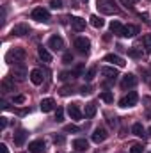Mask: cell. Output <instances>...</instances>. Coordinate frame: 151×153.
Masks as SVG:
<instances>
[{"label":"cell","mask_w":151,"mask_h":153,"mask_svg":"<svg viewBox=\"0 0 151 153\" xmlns=\"http://www.w3.org/2000/svg\"><path fill=\"white\" fill-rule=\"evenodd\" d=\"M25 50L23 48H11L7 53H5V62L9 64H21L23 59H25Z\"/></svg>","instance_id":"6da1fadb"},{"label":"cell","mask_w":151,"mask_h":153,"mask_svg":"<svg viewBox=\"0 0 151 153\" xmlns=\"http://www.w3.org/2000/svg\"><path fill=\"white\" fill-rule=\"evenodd\" d=\"M137 102H139V94H137L135 91H130L126 96H123V98L119 100V107H123V109L133 107V105H137Z\"/></svg>","instance_id":"7a4b0ae2"},{"label":"cell","mask_w":151,"mask_h":153,"mask_svg":"<svg viewBox=\"0 0 151 153\" xmlns=\"http://www.w3.org/2000/svg\"><path fill=\"white\" fill-rule=\"evenodd\" d=\"M98 9L103 14H114V13H117V7H115L114 0H98Z\"/></svg>","instance_id":"3957f363"},{"label":"cell","mask_w":151,"mask_h":153,"mask_svg":"<svg viewBox=\"0 0 151 153\" xmlns=\"http://www.w3.org/2000/svg\"><path fill=\"white\" fill-rule=\"evenodd\" d=\"M30 16H32V20L41 22V23H48V22H50V13H48L46 9H43V7H36Z\"/></svg>","instance_id":"277c9868"},{"label":"cell","mask_w":151,"mask_h":153,"mask_svg":"<svg viewBox=\"0 0 151 153\" xmlns=\"http://www.w3.org/2000/svg\"><path fill=\"white\" fill-rule=\"evenodd\" d=\"M48 46L52 50H55V52H62L64 50V39L55 34V36H52V38L48 39Z\"/></svg>","instance_id":"5b68a950"},{"label":"cell","mask_w":151,"mask_h":153,"mask_svg":"<svg viewBox=\"0 0 151 153\" xmlns=\"http://www.w3.org/2000/svg\"><path fill=\"white\" fill-rule=\"evenodd\" d=\"M75 48L80 53H87L89 48H91V41L87 38H76L75 39Z\"/></svg>","instance_id":"8992f818"},{"label":"cell","mask_w":151,"mask_h":153,"mask_svg":"<svg viewBox=\"0 0 151 153\" xmlns=\"http://www.w3.org/2000/svg\"><path fill=\"white\" fill-rule=\"evenodd\" d=\"M27 137H29V132H27L25 128H20V130L14 134V144H16V146H23L25 141H27Z\"/></svg>","instance_id":"52a82bcc"},{"label":"cell","mask_w":151,"mask_h":153,"mask_svg":"<svg viewBox=\"0 0 151 153\" xmlns=\"http://www.w3.org/2000/svg\"><path fill=\"white\" fill-rule=\"evenodd\" d=\"M105 61H107V62H112V64L119 66V68H124V66H126V61H124L123 57L115 55V53H109V55H105Z\"/></svg>","instance_id":"ba28073f"},{"label":"cell","mask_w":151,"mask_h":153,"mask_svg":"<svg viewBox=\"0 0 151 153\" xmlns=\"http://www.w3.org/2000/svg\"><path fill=\"white\" fill-rule=\"evenodd\" d=\"M29 32H30V27H29L27 23L14 25V27H13V30H11V34H14V36H25V34H29Z\"/></svg>","instance_id":"9c48e42d"},{"label":"cell","mask_w":151,"mask_h":153,"mask_svg":"<svg viewBox=\"0 0 151 153\" xmlns=\"http://www.w3.org/2000/svg\"><path fill=\"white\" fill-rule=\"evenodd\" d=\"M107 137H109V134H107V130H105V128H96V130H94V134H93V141H94L96 144L103 143Z\"/></svg>","instance_id":"30bf717a"},{"label":"cell","mask_w":151,"mask_h":153,"mask_svg":"<svg viewBox=\"0 0 151 153\" xmlns=\"http://www.w3.org/2000/svg\"><path fill=\"white\" fill-rule=\"evenodd\" d=\"M139 34V27L137 25H124V29H123V38H135Z\"/></svg>","instance_id":"8fae6325"},{"label":"cell","mask_w":151,"mask_h":153,"mask_svg":"<svg viewBox=\"0 0 151 153\" xmlns=\"http://www.w3.org/2000/svg\"><path fill=\"white\" fill-rule=\"evenodd\" d=\"M133 85H137V76L132 75V73L124 75L123 82H121V87H123V89H128V87H133Z\"/></svg>","instance_id":"7c38bea8"},{"label":"cell","mask_w":151,"mask_h":153,"mask_svg":"<svg viewBox=\"0 0 151 153\" xmlns=\"http://www.w3.org/2000/svg\"><path fill=\"white\" fill-rule=\"evenodd\" d=\"M100 71H101V75L103 76H107V78H110V80H115V78L119 76L117 70H115V68H110V66H103Z\"/></svg>","instance_id":"4fadbf2b"},{"label":"cell","mask_w":151,"mask_h":153,"mask_svg":"<svg viewBox=\"0 0 151 153\" xmlns=\"http://www.w3.org/2000/svg\"><path fill=\"white\" fill-rule=\"evenodd\" d=\"M43 78H44V76H43V71H41V70L36 68V70L30 71V82H32L34 85H41V84H43Z\"/></svg>","instance_id":"5bb4252c"},{"label":"cell","mask_w":151,"mask_h":153,"mask_svg":"<svg viewBox=\"0 0 151 153\" xmlns=\"http://www.w3.org/2000/svg\"><path fill=\"white\" fill-rule=\"evenodd\" d=\"M29 152L30 153H44V143L43 141H32L29 144Z\"/></svg>","instance_id":"9a60e30c"},{"label":"cell","mask_w":151,"mask_h":153,"mask_svg":"<svg viewBox=\"0 0 151 153\" xmlns=\"http://www.w3.org/2000/svg\"><path fill=\"white\" fill-rule=\"evenodd\" d=\"M39 107H41V111H43V112H50V111H53V109H55V102H53L52 98H44V100H41Z\"/></svg>","instance_id":"2e32d148"},{"label":"cell","mask_w":151,"mask_h":153,"mask_svg":"<svg viewBox=\"0 0 151 153\" xmlns=\"http://www.w3.org/2000/svg\"><path fill=\"white\" fill-rule=\"evenodd\" d=\"M71 27H73V30H76V32H82L85 29V20L84 18H78V16L71 18Z\"/></svg>","instance_id":"e0dca14e"},{"label":"cell","mask_w":151,"mask_h":153,"mask_svg":"<svg viewBox=\"0 0 151 153\" xmlns=\"http://www.w3.org/2000/svg\"><path fill=\"white\" fill-rule=\"evenodd\" d=\"M68 114L71 119H82V112H80V109H78V105L76 103H71V105H68Z\"/></svg>","instance_id":"ac0fdd59"},{"label":"cell","mask_w":151,"mask_h":153,"mask_svg":"<svg viewBox=\"0 0 151 153\" xmlns=\"http://www.w3.org/2000/svg\"><path fill=\"white\" fill-rule=\"evenodd\" d=\"M73 148H75L76 152H87L89 143H87V139H75L73 141Z\"/></svg>","instance_id":"d6986e66"},{"label":"cell","mask_w":151,"mask_h":153,"mask_svg":"<svg viewBox=\"0 0 151 153\" xmlns=\"http://www.w3.org/2000/svg\"><path fill=\"white\" fill-rule=\"evenodd\" d=\"M94 114H96V103L94 102H89L85 105V109H84V116L85 117H94Z\"/></svg>","instance_id":"ffe728a7"},{"label":"cell","mask_w":151,"mask_h":153,"mask_svg":"<svg viewBox=\"0 0 151 153\" xmlns=\"http://www.w3.org/2000/svg\"><path fill=\"white\" fill-rule=\"evenodd\" d=\"M13 75L16 76L18 80H23V78L27 76V71H25V68H23L21 64H14V71H13Z\"/></svg>","instance_id":"44dd1931"},{"label":"cell","mask_w":151,"mask_h":153,"mask_svg":"<svg viewBox=\"0 0 151 153\" xmlns=\"http://www.w3.org/2000/svg\"><path fill=\"white\" fill-rule=\"evenodd\" d=\"M38 55L41 61H44V62H52V55H50V52L46 50V48H43V46H39L38 48Z\"/></svg>","instance_id":"7402d4cb"},{"label":"cell","mask_w":151,"mask_h":153,"mask_svg":"<svg viewBox=\"0 0 151 153\" xmlns=\"http://www.w3.org/2000/svg\"><path fill=\"white\" fill-rule=\"evenodd\" d=\"M123 25H121V22H117V20H114V22H110V32H114V34H117V36H123Z\"/></svg>","instance_id":"603a6c76"},{"label":"cell","mask_w":151,"mask_h":153,"mask_svg":"<svg viewBox=\"0 0 151 153\" xmlns=\"http://www.w3.org/2000/svg\"><path fill=\"white\" fill-rule=\"evenodd\" d=\"M89 20H91V25H93L94 29H101V27L105 25V22H103V20L100 18V16H96V14H93V16H91Z\"/></svg>","instance_id":"cb8c5ba5"},{"label":"cell","mask_w":151,"mask_h":153,"mask_svg":"<svg viewBox=\"0 0 151 153\" xmlns=\"http://www.w3.org/2000/svg\"><path fill=\"white\" fill-rule=\"evenodd\" d=\"M132 132H133V135H137V137H142V135L146 134V130H144V126H142L141 123H135V125L132 126Z\"/></svg>","instance_id":"d4e9b609"},{"label":"cell","mask_w":151,"mask_h":153,"mask_svg":"<svg viewBox=\"0 0 151 153\" xmlns=\"http://www.w3.org/2000/svg\"><path fill=\"white\" fill-rule=\"evenodd\" d=\"M2 89H4V93L14 91V82H11L9 78H4V80H2Z\"/></svg>","instance_id":"484cf974"},{"label":"cell","mask_w":151,"mask_h":153,"mask_svg":"<svg viewBox=\"0 0 151 153\" xmlns=\"http://www.w3.org/2000/svg\"><path fill=\"white\" fill-rule=\"evenodd\" d=\"M100 98H101L103 102H107V103H112L114 102V94L110 93V91H103V93L100 94Z\"/></svg>","instance_id":"4316f807"},{"label":"cell","mask_w":151,"mask_h":153,"mask_svg":"<svg viewBox=\"0 0 151 153\" xmlns=\"http://www.w3.org/2000/svg\"><path fill=\"white\" fill-rule=\"evenodd\" d=\"M71 93H73V89H71L70 85H64V87L59 89V94H61V96H70Z\"/></svg>","instance_id":"83f0119b"},{"label":"cell","mask_w":151,"mask_h":153,"mask_svg":"<svg viewBox=\"0 0 151 153\" xmlns=\"http://www.w3.org/2000/svg\"><path fill=\"white\" fill-rule=\"evenodd\" d=\"M94 75H96V68H89V70H87V73L84 75V78H85L87 82H91V80L94 78Z\"/></svg>","instance_id":"f1b7e54d"},{"label":"cell","mask_w":151,"mask_h":153,"mask_svg":"<svg viewBox=\"0 0 151 153\" xmlns=\"http://www.w3.org/2000/svg\"><path fill=\"white\" fill-rule=\"evenodd\" d=\"M142 152H144L142 144H132V148H130V153H142Z\"/></svg>","instance_id":"f546056e"},{"label":"cell","mask_w":151,"mask_h":153,"mask_svg":"<svg viewBox=\"0 0 151 153\" xmlns=\"http://www.w3.org/2000/svg\"><path fill=\"white\" fill-rule=\"evenodd\" d=\"M55 121H57V123L64 121V111H62V109H57V112H55Z\"/></svg>","instance_id":"4dcf8cb0"},{"label":"cell","mask_w":151,"mask_h":153,"mask_svg":"<svg viewBox=\"0 0 151 153\" xmlns=\"http://www.w3.org/2000/svg\"><path fill=\"white\" fill-rule=\"evenodd\" d=\"M25 102V96L23 94H16V96H13V103H23Z\"/></svg>","instance_id":"1f68e13d"},{"label":"cell","mask_w":151,"mask_h":153,"mask_svg":"<svg viewBox=\"0 0 151 153\" xmlns=\"http://www.w3.org/2000/svg\"><path fill=\"white\" fill-rule=\"evenodd\" d=\"M144 103H146V109H148V117H151V98L150 96L144 98Z\"/></svg>","instance_id":"d6a6232c"},{"label":"cell","mask_w":151,"mask_h":153,"mask_svg":"<svg viewBox=\"0 0 151 153\" xmlns=\"http://www.w3.org/2000/svg\"><path fill=\"white\" fill-rule=\"evenodd\" d=\"M64 141H66L64 135H53V143L55 144H64Z\"/></svg>","instance_id":"836d02e7"},{"label":"cell","mask_w":151,"mask_h":153,"mask_svg":"<svg viewBox=\"0 0 151 153\" xmlns=\"http://www.w3.org/2000/svg\"><path fill=\"white\" fill-rule=\"evenodd\" d=\"M50 5H52V9H61V7H62V2H61V0H52Z\"/></svg>","instance_id":"e575fe53"},{"label":"cell","mask_w":151,"mask_h":153,"mask_svg":"<svg viewBox=\"0 0 151 153\" xmlns=\"http://www.w3.org/2000/svg\"><path fill=\"white\" fill-rule=\"evenodd\" d=\"M128 53H130L132 57H141V55H142V53H141V50H135V48H130V50H128Z\"/></svg>","instance_id":"d590c367"},{"label":"cell","mask_w":151,"mask_h":153,"mask_svg":"<svg viewBox=\"0 0 151 153\" xmlns=\"http://www.w3.org/2000/svg\"><path fill=\"white\" fill-rule=\"evenodd\" d=\"M71 61H73V55H71V53H64V57H62V62H64V64H70Z\"/></svg>","instance_id":"8d00e7d4"},{"label":"cell","mask_w":151,"mask_h":153,"mask_svg":"<svg viewBox=\"0 0 151 153\" xmlns=\"http://www.w3.org/2000/svg\"><path fill=\"white\" fill-rule=\"evenodd\" d=\"M91 91H93V89H91L89 85H84V87H80V94H82V96H85V94H89Z\"/></svg>","instance_id":"74e56055"},{"label":"cell","mask_w":151,"mask_h":153,"mask_svg":"<svg viewBox=\"0 0 151 153\" xmlns=\"http://www.w3.org/2000/svg\"><path fill=\"white\" fill-rule=\"evenodd\" d=\"M80 128L75 126V125H68V126H64V132H78Z\"/></svg>","instance_id":"f35d334b"},{"label":"cell","mask_w":151,"mask_h":153,"mask_svg":"<svg viewBox=\"0 0 151 153\" xmlns=\"http://www.w3.org/2000/svg\"><path fill=\"white\" fill-rule=\"evenodd\" d=\"M142 43H144L146 46H150V48H151V34H146L144 39H142Z\"/></svg>","instance_id":"ab89813d"},{"label":"cell","mask_w":151,"mask_h":153,"mask_svg":"<svg viewBox=\"0 0 151 153\" xmlns=\"http://www.w3.org/2000/svg\"><path fill=\"white\" fill-rule=\"evenodd\" d=\"M0 126H2V128H5V126H7V117H4V116L0 117Z\"/></svg>","instance_id":"60d3db41"},{"label":"cell","mask_w":151,"mask_h":153,"mask_svg":"<svg viewBox=\"0 0 151 153\" xmlns=\"http://www.w3.org/2000/svg\"><path fill=\"white\" fill-rule=\"evenodd\" d=\"M0 153H9V150H7V146H5L4 143L0 144Z\"/></svg>","instance_id":"b9f144b4"},{"label":"cell","mask_w":151,"mask_h":153,"mask_svg":"<svg viewBox=\"0 0 151 153\" xmlns=\"http://www.w3.org/2000/svg\"><path fill=\"white\" fill-rule=\"evenodd\" d=\"M84 2H87V0H84Z\"/></svg>","instance_id":"7bdbcfd3"}]
</instances>
